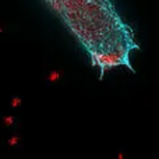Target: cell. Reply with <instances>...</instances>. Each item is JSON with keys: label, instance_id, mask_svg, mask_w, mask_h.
<instances>
[{"label": "cell", "instance_id": "3957f363", "mask_svg": "<svg viewBox=\"0 0 159 159\" xmlns=\"http://www.w3.org/2000/svg\"><path fill=\"white\" fill-rule=\"evenodd\" d=\"M14 121H16V117H14L13 115H7V116H3V124L7 127L13 126Z\"/></svg>", "mask_w": 159, "mask_h": 159}, {"label": "cell", "instance_id": "6da1fadb", "mask_svg": "<svg viewBox=\"0 0 159 159\" xmlns=\"http://www.w3.org/2000/svg\"><path fill=\"white\" fill-rule=\"evenodd\" d=\"M61 77H63V73H61L60 70H50V71L48 73V75H46V80L53 84V82L60 81Z\"/></svg>", "mask_w": 159, "mask_h": 159}, {"label": "cell", "instance_id": "277c9868", "mask_svg": "<svg viewBox=\"0 0 159 159\" xmlns=\"http://www.w3.org/2000/svg\"><path fill=\"white\" fill-rule=\"evenodd\" d=\"M20 140H21L20 135H13V137H10L7 140V145L11 147V148H13V147H17L18 145V143H20Z\"/></svg>", "mask_w": 159, "mask_h": 159}, {"label": "cell", "instance_id": "7a4b0ae2", "mask_svg": "<svg viewBox=\"0 0 159 159\" xmlns=\"http://www.w3.org/2000/svg\"><path fill=\"white\" fill-rule=\"evenodd\" d=\"M22 105V99L20 98V96H13L10 101V107H13V109H17V107H20Z\"/></svg>", "mask_w": 159, "mask_h": 159}]
</instances>
